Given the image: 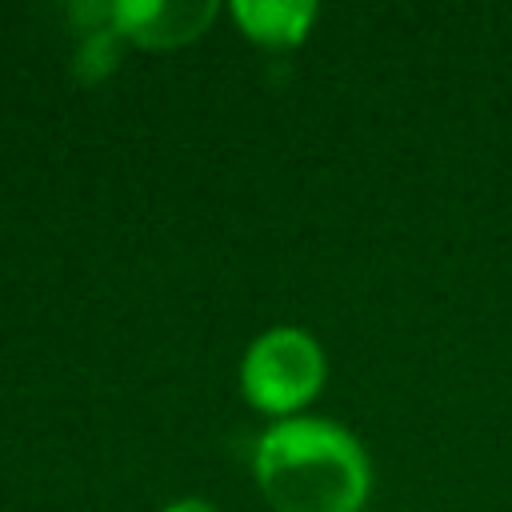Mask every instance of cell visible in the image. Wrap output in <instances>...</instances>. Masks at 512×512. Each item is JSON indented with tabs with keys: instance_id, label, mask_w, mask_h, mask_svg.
<instances>
[{
	"instance_id": "obj_1",
	"label": "cell",
	"mask_w": 512,
	"mask_h": 512,
	"mask_svg": "<svg viewBox=\"0 0 512 512\" xmlns=\"http://www.w3.org/2000/svg\"><path fill=\"white\" fill-rule=\"evenodd\" d=\"M256 484L276 512H360L372 468L352 432L332 420H280L256 440Z\"/></svg>"
},
{
	"instance_id": "obj_2",
	"label": "cell",
	"mask_w": 512,
	"mask_h": 512,
	"mask_svg": "<svg viewBox=\"0 0 512 512\" xmlns=\"http://www.w3.org/2000/svg\"><path fill=\"white\" fill-rule=\"evenodd\" d=\"M324 384V352L304 328H272L256 336L240 364V388L252 408L288 416Z\"/></svg>"
},
{
	"instance_id": "obj_4",
	"label": "cell",
	"mask_w": 512,
	"mask_h": 512,
	"mask_svg": "<svg viewBox=\"0 0 512 512\" xmlns=\"http://www.w3.org/2000/svg\"><path fill=\"white\" fill-rule=\"evenodd\" d=\"M232 16L256 44L292 48L304 40V32L316 16V4H308V0H272V4L268 0H236Z\"/></svg>"
},
{
	"instance_id": "obj_5",
	"label": "cell",
	"mask_w": 512,
	"mask_h": 512,
	"mask_svg": "<svg viewBox=\"0 0 512 512\" xmlns=\"http://www.w3.org/2000/svg\"><path fill=\"white\" fill-rule=\"evenodd\" d=\"M164 512H220V508L208 504V500H176V504H168Z\"/></svg>"
},
{
	"instance_id": "obj_3",
	"label": "cell",
	"mask_w": 512,
	"mask_h": 512,
	"mask_svg": "<svg viewBox=\"0 0 512 512\" xmlns=\"http://www.w3.org/2000/svg\"><path fill=\"white\" fill-rule=\"evenodd\" d=\"M216 16L212 0H120L112 20L124 40L144 48H172L196 40Z\"/></svg>"
}]
</instances>
